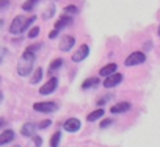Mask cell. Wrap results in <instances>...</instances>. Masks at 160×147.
Instances as JSON below:
<instances>
[{"mask_svg":"<svg viewBox=\"0 0 160 147\" xmlns=\"http://www.w3.org/2000/svg\"><path fill=\"white\" fill-rule=\"evenodd\" d=\"M35 59H36V53L25 49V52L21 55V58L18 61V74L21 77H28L32 74V70L35 67Z\"/></svg>","mask_w":160,"mask_h":147,"instance_id":"1","label":"cell"},{"mask_svg":"<svg viewBox=\"0 0 160 147\" xmlns=\"http://www.w3.org/2000/svg\"><path fill=\"white\" fill-rule=\"evenodd\" d=\"M35 21H36V16L25 17L24 14H19V16H16L11 21V24H10V33L11 35H22L24 31H27L33 25Z\"/></svg>","mask_w":160,"mask_h":147,"instance_id":"2","label":"cell"},{"mask_svg":"<svg viewBox=\"0 0 160 147\" xmlns=\"http://www.w3.org/2000/svg\"><path fill=\"white\" fill-rule=\"evenodd\" d=\"M33 110L38 111V113H42V114H50V113H55L58 111V103L57 102H35L33 103Z\"/></svg>","mask_w":160,"mask_h":147,"instance_id":"3","label":"cell"},{"mask_svg":"<svg viewBox=\"0 0 160 147\" xmlns=\"http://www.w3.org/2000/svg\"><path fill=\"white\" fill-rule=\"evenodd\" d=\"M146 61V55L143 53V52H132L127 58H126V61H124V66H127V67H132V66H138V64H143Z\"/></svg>","mask_w":160,"mask_h":147,"instance_id":"4","label":"cell"},{"mask_svg":"<svg viewBox=\"0 0 160 147\" xmlns=\"http://www.w3.org/2000/svg\"><path fill=\"white\" fill-rule=\"evenodd\" d=\"M88 55H90V47H88V44H82V45H80V47L72 53L71 59H72V63H82L83 59L88 58Z\"/></svg>","mask_w":160,"mask_h":147,"instance_id":"5","label":"cell"},{"mask_svg":"<svg viewBox=\"0 0 160 147\" xmlns=\"http://www.w3.org/2000/svg\"><path fill=\"white\" fill-rule=\"evenodd\" d=\"M57 88H58V78H57V77H50V78L39 88V94H41V96H49V94L55 92Z\"/></svg>","mask_w":160,"mask_h":147,"instance_id":"6","label":"cell"},{"mask_svg":"<svg viewBox=\"0 0 160 147\" xmlns=\"http://www.w3.org/2000/svg\"><path fill=\"white\" fill-rule=\"evenodd\" d=\"M80 127H82V122H80V119H77V117H69L63 124V130L68 131V133H77L80 130Z\"/></svg>","mask_w":160,"mask_h":147,"instance_id":"7","label":"cell"},{"mask_svg":"<svg viewBox=\"0 0 160 147\" xmlns=\"http://www.w3.org/2000/svg\"><path fill=\"white\" fill-rule=\"evenodd\" d=\"M122 82V74H119V72H115V74H112V75H108V77H105V80H104V88H107V89H112V88H115V86H118L119 83Z\"/></svg>","mask_w":160,"mask_h":147,"instance_id":"8","label":"cell"},{"mask_svg":"<svg viewBox=\"0 0 160 147\" xmlns=\"http://www.w3.org/2000/svg\"><path fill=\"white\" fill-rule=\"evenodd\" d=\"M74 45H75V38H74V36L64 35V36L60 38V45H58V47H60L61 52H71Z\"/></svg>","mask_w":160,"mask_h":147,"instance_id":"9","label":"cell"},{"mask_svg":"<svg viewBox=\"0 0 160 147\" xmlns=\"http://www.w3.org/2000/svg\"><path fill=\"white\" fill-rule=\"evenodd\" d=\"M14 138H16L14 130H11V128H5L2 133H0V147L11 144V142L14 141Z\"/></svg>","mask_w":160,"mask_h":147,"instance_id":"10","label":"cell"},{"mask_svg":"<svg viewBox=\"0 0 160 147\" xmlns=\"http://www.w3.org/2000/svg\"><path fill=\"white\" fill-rule=\"evenodd\" d=\"M72 24H74V19H72V16H68V14H63L57 22H55V25H53V28H57L58 31H61L63 28H69V27H72Z\"/></svg>","mask_w":160,"mask_h":147,"instance_id":"11","label":"cell"},{"mask_svg":"<svg viewBox=\"0 0 160 147\" xmlns=\"http://www.w3.org/2000/svg\"><path fill=\"white\" fill-rule=\"evenodd\" d=\"M36 130H38V125H36L35 122H25V124L21 127V135H22L24 138H32V136L36 133Z\"/></svg>","mask_w":160,"mask_h":147,"instance_id":"12","label":"cell"},{"mask_svg":"<svg viewBox=\"0 0 160 147\" xmlns=\"http://www.w3.org/2000/svg\"><path fill=\"white\" fill-rule=\"evenodd\" d=\"M130 108H132V105H130L129 102H118V103L112 105L110 113H112V114H122V113L129 111Z\"/></svg>","mask_w":160,"mask_h":147,"instance_id":"13","label":"cell"},{"mask_svg":"<svg viewBox=\"0 0 160 147\" xmlns=\"http://www.w3.org/2000/svg\"><path fill=\"white\" fill-rule=\"evenodd\" d=\"M99 83H101V80H99L98 77H88L87 80H83V83H82V89H85V91H88V89H94V88L99 86Z\"/></svg>","mask_w":160,"mask_h":147,"instance_id":"14","label":"cell"},{"mask_svg":"<svg viewBox=\"0 0 160 147\" xmlns=\"http://www.w3.org/2000/svg\"><path fill=\"white\" fill-rule=\"evenodd\" d=\"M116 69H118V64H115V63H108V64H105L104 67H101L99 75H101V77H108V75H112V74L116 72Z\"/></svg>","mask_w":160,"mask_h":147,"instance_id":"15","label":"cell"},{"mask_svg":"<svg viewBox=\"0 0 160 147\" xmlns=\"http://www.w3.org/2000/svg\"><path fill=\"white\" fill-rule=\"evenodd\" d=\"M55 5L53 3H49L44 10H42V13H41V19L42 21H49V19H52L53 16H55Z\"/></svg>","mask_w":160,"mask_h":147,"instance_id":"16","label":"cell"},{"mask_svg":"<svg viewBox=\"0 0 160 147\" xmlns=\"http://www.w3.org/2000/svg\"><path fill=\"white\" fill-rule=\"evenodd\" d=\"M104 114H105V111H104L102 108H98V110L91 111V113L87 116V121H88V122H96V121H101V119L104 117Z\"/></svg>","mask_w":160,"mask_h":147,"instance_id":"17","label":"cell"},{"mask_svg":"<svg viewBox=\"0 0 160 147\" xmlns=\"http://www.w3.org/2000/svg\"><path fill=\"white\" fill-rule=\"evenodd\" d=\"M42 77H44V70H42V67L35 69V70H33V77L30 78V85H38V83L42 80Z\"/></svg>","mask_w":160,"mask_h":147,"instance_id":"18","label":"cell"},{"mask_svg":"<svg viewBox=\"0 0 160 147\" xmlns=\"http://www.w3.org/2000/svg\"><path fill=\"white\" fill-rule=\"evenodd\" d=\"M41 145H42V138H41V136L33 135V136L28 139V142H27V145H25V147H41Z\"/></svg>","mask_w":160,"mask_h":147,"instance_id":"19","label":"cell"},{"mask_svg":"<svg viewBox=\"0 0 160 147\" xmlns=\"http://www.w3.org/2000/svg\"><path fill=\"white\" fill-rule=\"evenodd\" d=\"M63 64H64V61H63L61 58H57V59H53V61L49 64V74H52V72L58 70V69H60Z\"/></svg>","mask_w":160,"mask_h":147,"instance_id":"20","label":"cell"},{"mask_svg":"<svg viewBox=\"0 0 160 147\" xmlns=\"http://www.w3.org/2000/svg\"><path fill=\"white\" fill-rule=\"evenodd\" d=\"M60 141H61V131L60 130H57L52 136H50V147H58L60 145Z\"/></svg>","mask_w":160,"mask_h":147,"instance_id":"21","label":"cell"},{"mask_svg":"<svg viewBox=\"0 0 160 147\" xmlns=\"http://www.w3.org/2000/svg\"><path fill=\"white\" fill-rule=\"evenodd\" d=\"M38 3H39V0H27V2L22 5V10L27 11V13H30V11L35 10V7H36Z\"/></svg>","mask_w":160,"mask_h":147,"instance_id":"22","label":"cell"},{"mask_svg":"<svg viewBox=\"0 0 160 147\" xmlns=\"http://www.w3.org/2000/svg\"><path fill=\"white\" fill-rule=\"evenodd\" d=\"M39 33H41V28L38 25H35V27H32V28L27 30V38L28 39H35V38L39 36Z\"/></svg>","mask_w":160,"mask_h":147,"instance_id":"23","label":"cell"},{"mask_svg":"<svg viewBox=\"0 0 160 147\" xmlns=\"http://www.w3.org/2000/svg\"><path fill=\"white\" fill-rule=\"evenodd\" d=\"M64 14H68V16H77L78 14V8L75 7V5H66L64 7Z\"/></svg>","mask_w":160,"mask_h":147,"instance_id":"24","label":"cell"},{"mask_svg":"<svg viewBox=\"0 0 160 147\" xmlns=\"http://www.w3.org/2000/svg\"><path fill=\"white\" fill-rule=\"evenodd\" d=\"M38 125V128H41V130H46L47 127H50L52 125V121L50 119H44V121H41L39 124H36Z\"/></svg>","mask_w":160,"mask_h":147,"instance_id":"25","label":"cell"},{"mask_svg":"<svg viewBox=\"0 0 160 147\" xmlns=\"http://www.w3.org/2000/svg\"><path fill=\"white\" fill-rule=\"evenodd\" d=\"M110 99H113V96H112V94H108V96H104V97H101V99H99V100H98L96 103H98L99 107H104V105H105V103H107V102H108Z\"/></svg>","mask_w":160,"mask_h":147,"instance_id":"26","label":"cell"},{"mask_svg":"<svg viewBox=\"0 0 160 147\" xmlns=\"http://www.w3.org/2000/svg\"><path fill=\"white\" fill-rule=\"evenodd\" d=\"M112 124H113V121H112V119H102L99 127H101V128H108Z\"/></svg>","mask_w":160,"mask_h":147,"instance_id":"27","label":"cell"},{"mask_svg":"<svg viewBox=\"0 0 160 147\" xmlns=\"http://www.w3.org/2000/svg\"><path fill=\"white\" fill-rule=\"evenodd\" d=\"M7 53H8V50H7L5 47H0V64H2V63L5 61V56H7Z\"/></svg>","mask_w":160,"mask_h":147,"instance_id":"28","label":"cell"},{"mask_svg":"<svg viewBox=\"0 0 160 147\" xmlns=\"http://www.w3.org/2000/svg\"><path fill=\"white\" fill-rule=\"evenodd\" d=\"M58 35H60V31H58L57 28H53L52 31H49V39H55Z\"/></svg>","mask_w":160,"mask_h":147,"instance_id":"29","label":"cell"},{"mask_svg":"<svg viewBox=\"0 0 160 147\" xmlns=\"http://www.w3.org/2000/svg\"><path fill=\"white\" fill-rule=\"evenodd\" d=\"M10 5V2L8 0H0V10H3V8H7Z\"/></svg>","mask_w":160,"mask_h":147,"instance_id":"30","label":"cell"},{"mask_svg":"<svg viewBox=\"0 0 160 147\" xmlns=\"http://www.w3.org/2000/svg\"><path fill=\"white\" fill-rule=\"evenodd\" d=\"M7 125V119L5 117H0V127H5Z\"/></svg>","mask_w":160,"mask_h":147,"instance_id":"31","label":"cell"},{"mask_svg":"<svg viewBox=\"0 0 160 147\" xmlns=\"http://www.w3.org/2000/svg\"><path fill=\"white\" fill-rule=\"evenodd\" d=\"M2 99H3V96H2V91H0V102H2Z\"/></svg>","mask_w":160,"mask_h":147,"instance_id":"32","label":"cell"},{"mask_svg":"<svg viewBox=\"0 0 160 147\" xmlns=\"http://www.w3.org/2000/svg\"><path fill=\"white\" fill-rule=\"evenodd\" d=\"M157 33H158V36H160V25H158V30H157Z\"/></svg>","mask_w":160,"mask_h":147,"instance_id":"33","label":"cell"}]
</instances>
